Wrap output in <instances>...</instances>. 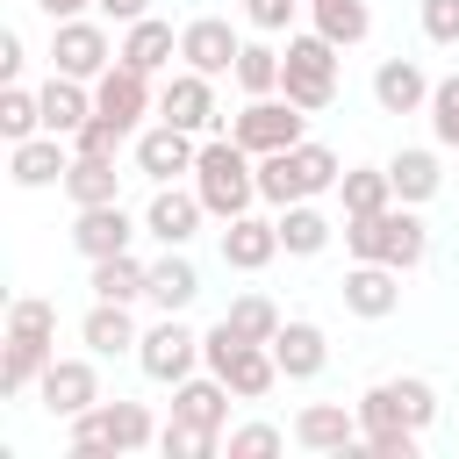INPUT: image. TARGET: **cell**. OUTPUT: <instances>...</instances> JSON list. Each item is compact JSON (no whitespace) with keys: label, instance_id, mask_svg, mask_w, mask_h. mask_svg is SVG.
<instances>
[{"label":"cell","instance_id":"obj_1","mask_svg":"<svg viewBox=\"0 0 459 459\" xmlns=\"http://www.w3.org/2000/svg\"><path fill=\"white\" fill-rule=\"evenodd\" d=\"M337 179H344V165H337V151L316 143V136L258 158V201H273V208H287V201H323V194H337Z\"/></svg>","mask_w":459,"mask_h":459},{"label":"cell","instance_id":"obj_2","mask_svg":"<svg viewBox=\"0 0 459 459\" xmlns=\"http://www.w3.org/2000/svg\"><path fill=\"white\" fill-rule=\"evenodd\" d=\"M194 194L208 201V215L215 222H230V215H244V208H258V158L222 129V136H208L201 143V158H194Z\"/></svg>","mask_w":459,"mask_h":459},{"label":"cell","instance_id":"obj_3","mask_svg":"<svg viewBox=\"0 0 459 459\" xmlns=\"http://www.w3.org/2000/svg\"><path fill=\"white\" fill-rule=\"evenodd\" d=\"M344 251L409 273V265L430 258V222H423L409 201H394V208H380V215H344Z\"/></svg>","mask_w":459,"mask_h":459},{"label":"cell","instance_id":"obj_4","mask_svg":"<svg viewBox=\"0 0 459 459\" xmlns=\"http://www.w3.org/2000/svg\"><path fill=\"white\" fill-rule=\"evenodd\" d=\"M158 445V423H151V409L143 402H93L86 416H72V437H65V452L72 459H129V452H151Z\"/></svg>","mask_w":459,"mask_h":459},{"label":"cell","instance_id":"obj_5","mask_svg":"<svg viewBox=\"0 0 459 459\" xmlns=\"http://www.w3.org/2000/svg\"><path fill=\"white\" fill-rule=\"evenodd\" d=\"M280 93H287L294 108H308V115H323V108L337 100V43H330L323 29L287 36V72H280Z\"/></svg>","mask_w":459,"mask_h":459},{"label":"cell","instance_id":"obj_6","mask_svg":"<svg viewBox=\"0 0 459 459\" xmlns=\"http://www.w3.org/2000/svg\"><path fill=\"white\" fill-rule=\"evenodd\" d=\"M359 423H366V430H430V423H437V387L416 380V373L373 380V387L359 394Z\"/></svg>","mask_w":459,"mask_h":459},{"label":"cell","instance_id":"obj_7","mask_svg":"<svg viewBox=\"0 0 459 459\" xmlns=\"http://www.w3.org/2000/svg\"><path fill=\"white\" fill-rule=\"evenodd\" d=\"M230 136H237L251 158L287 151V143H301V136H308V108H294L287 93H251V100L230 115Z\"/></svg>","mask_w":459,"mask_h":459},{"label":"cell","instance_id":"obj_8","mask_svg":"<svg viewBox=\"0 0 459 459\" xmlns=\"http://www.w3.org/2000/svg\"><path fill=\"white\" fill-rule=\"evenodd\" d=\"M136 366H143V380L179 387L186 373H201V366H208V359H201V330H194L186 316H158V323L143 330V344H136Z\"/></svg>","mask_w":459,"mask_h":459},{"label":"cell","instance_id":"obj_9","mask_svg":"<svg viewBox=\"0 0 459 459\" xmlns=\"http://www.w3.org/2000/svg\"><path fill=\"white\" fill-rule=\"evenodd\" d=\"M115 50H122V43H108V29L86 22V14L50 22V72H65V79H86V86H93V79L115 65Z\"/></svg>","mask_w":459,"mask_h":459},{"label":"cell","instance_id":"obj_10","mask_svg":"<svg viewBox=\"0 0 459 459\" xmlns=\"http://www.w3.org/2000/svg\"><path fill=\"white\" fill-rule=\"evenodd\" d=\"M294 445H301V452H323V459L366 452V423H359V402H308V409L294 416Z\"/></svg>","mask_w":459,"mask_h":459},{"label":"cell","instance_id":"obj_11","mask_svg":"<svg viewBox=\"0 0 459 459\" xmlns=\"http://www.w3.org/2000/svg\"><path fill=\"white\" fill-rule=\"evenodd\" d=\"M129 158H136V172H143L151 186H172V179H186V172H194L201 143H194V129H179V122H151V129H136Z\"/></svg>","mask_w":459,"mask_h":459},{"label":"cell","instance_id":"obj_12","mask_svg":"<svg viewBox=\"0 0 459 459\" xmlns=\"http://www.w3.org/2000/svg\"><path fill=\"white\" fill-rule=\"evenodd\" d=\"M158 108V93H151V72H136V65H108L100 79H93V115H108V122H122L129 136L143 129V115Z\"/></svg>","mask_w":459,"mask_h":459},{"label":"cell","instance_id":"obj_13","mask_svg":"<svg viewBox=\"0 0 459 459\" xmlns=\"http://www.w3.org/2000/svg\"><path fill=\"white\" fill-rule=\"evenodd\" d=\"M201 222H208V201H201L194 186H179V179L143 201V237H158V244H172V251H186V244L201 237Z\"/></svg>","mask_w":459,"mask_h":459},{"label":"cell","instance_id":"obj_14","mask_svg":"<svg viewBox=\"0 0 459 459\" xmlns=\"http://www.w3.org/2000/svg\"><path fill=\"white\" fill-rule=\"evenodd\" d=\"M158 122H179V129H194V136H208L215 122H222V108H215V79L208 72H172L165 86H158Z\"/></svg>","mask_w":459,"mask_h":459},{"label":"cell","instance_id":"obj_15","mask_svg":"<svg viewBox=\"0 0 459 459\" xmlns=\"http://www.w3.org/2000/svg\"><path fill=\"white\" fill-rule=\"evenodd\" d=\"M237 50H244V36H237L222 14H194V22L179 29V65H186V72L222 79V72H237Z\"/></svg>","mask_w":459,"mask_h":459},{"label":"cell","instance_id":"obj_16","mask_svg":"<svg viewBox=\"0 0 459 459\" xmlns=\"http://www.w3.org/2000/svg\"><path fill=\"white\" fill-rule=\"evenodd\" d=\"M344 308L359 316V323H387L394 308H402V273L394 265H380V258H351V273H344Z\"/></svg>","mask_w":459,"mask_h":459},{"label":"cell","instance_id":"obj_17","mask_svg":"<svg viewBox=\"0 0 459 459\" xmlns=\"http://www.w3.org/2000/svg\"><path fill=\"white\" fill-rule=\"evenodd\" d=\"M280 258V215H230L222 222V265L230 273H265Z\"/></svg>","mask_w":459,"mask_h":459},{"label":"cell","instance_id":"obj_18","mask_svg":"<svg viewBox=\"0 0 459 459\" xmlns=\"http://www.w3.org/2000/svg\"><path fill=\"white\" fill-rule=\"evenodd\" d=\"M36 394H43V409L50 416H86L93 402H100V373H93V359H50L43 366V380H36Z\"/></svg>","mask_w":459,"mask_h":459},{"label":"cell","instance_id":"obj_19","mask_svg":"<svg viewBox=\"0 0 459 459\" xmlns=\"http://www.w3.org/2000/svg\"><path fill=\"white\" fill-rule=\"evenodd\" d=\"M136 230H143V222H136L122 201H100V208H79V215H72V251L93 265V258H108V251H129Z\"/></svg>","mask_w":459,"mask_h":459},{"label":"cell","instance_id":"obj_20","mask_svg":"<svg viewBox=\"0 0 459 459\" xmlns=\"http://www.w3.org/2000/svg\"><path fill=\"white\" fill-rule=\"evenodd\" d=\"M430 72L416 65V57H380L373 65V100H380V115H423L430 108Z\"/></svg>","mask_w":459,"mask_h":459},{"label":"cell","instance_id":"obj_21","mask_svg":"<svg viewBox=\"0 0 459 459\" xmlns=\"http://www.w3.org/2000/svg\"><path fill=\"white\" fill-rule=\"evenodd\" d=\"M72 172V136H29V143H7V179L14 186H65Z\"/></svg>","mask_w":459,"mask_h":459},{"label":"cell","instance_id":"obj_22","mask_svg":"<svg viewBox=\"0 0 459 459\" xmlns=\"http://www.w3.org/2000/svg\"><path fill=\"white\" fill-rule=\"evenodd\" d=\"M273 359H280V380H316V373L330 366V337H323V323L287 316L280 337H273Z\"/></svg>","mask_w":459,"mask_h":459},{"label":"cell","instance_id":"obj_23","mask_svg":"<svg viewBox=\"0 0 459 459\" xmlns=\"http://www.w3.org/2000/svg\"><path fill=\"white\" fill-rule=\"evenodd\" d=\"M230 402H237V387L222 373H186L172 387V416L179 423H201V430H230Z\"/></svg>","mask_w":459,"mask_h":459},{"label":"cell","instance_id":"obj_24","mask_svg":"<svg viewBox=\"0 0 459 459\" xmlns=\"http://www.w3.org/2000/svg\"><path fill=\"white\" fill-rule=\"evenodd\" d=\"M194 294H201V273H194V258L165 244V258H151V287H143V301H151L158 316H186V308H194Z\"/></svg>","mask_w":459,"mask_h":459},{"label":"cell","instance_id":"obj_25","mask_svg":"<svg viewBox=\"0 0 459 459\" xmlns=\"http://www.w3.org/2000/svg\"><path fill=\"white\" fill-rule=\"evenodd\" d=\"M79 337H86V351H93V359H122V351H136V344H143V330H136L129 301H93V308H86V323H79Z\"/></svg>","mask_w":459,"mask_h":459},{"label":"cell","instance_id":"obj_26","mask_svg":"<svg viewBox=\"0 0 459 459\" xmlns=\"http://www.w3.org/2000/svg\"><path fill=\"white\" fill-rule=\"evenodd\" d=\"M115 57L158 79V72L179 57V29H172V22H158V14H143V22H129V29H122V50H115Z\"/></svg>","mask_w":459,"mask_h":459},{"label":"cell","instance_id":"obj_27","mask_svg":"<svg viewBox=\"0 0 459 459\" xmlns=\"http://www.w3.org/2000/svg\"><path fill=\"white\" fill-rule=\"evenodd\" d=\"M36 93H43V129H50V136H79V122H93V86H86V79L50 72Z\"/></svg>","mask_w":459,"mask_h":459},{"label":"cell","instance_id":"obj_28","mask_svg":"<svg viewBox=\"0 0 459 459\" xmlns=\"http://www.w3.org/2000/svg\"><path fill=\"white\" fill-rule=\"evenodd\" d=\"M387 179H394V201L423 208V201H437V186H445V165H437V151L409 143V151H394V158H387Z\"/></svg>","mask_w":459,"mask_h":459},{"label":"cell","instance_id":"obj_29","mask_svg":"<svg viewBox=\"0 0 459 459\" xmlns=\"http://www.w3.org/2000/svg\"><path fill=\"white\" fill-rule=\"evenodd\" d=\"M86 287H93V301H143V287H151V265H143L136 251H108V258H93Z\"/></svg>","mask_w":459,"mask_h":459},{"label":"cell","instance_id":"obj_30","mask_svg":"<svg viewBox=\"0 0 459 459\" xmlns=\"http://www.w3.org/2000/svg\"><path fill=\"white\" fill-rule=\"evenodd\" d=\"M330 237H337V222H330L316 201H287V208H280V251H287V258H316Z\"/></svg>","mask_w":459,"mask_h":459},{"label":"cell","instance_id":"obj_31","mask_svg":"<svg viewBox=\"0 0 459 459\" xmlns=\"http://www.w3.org/2000/svg\"><path fill=\"white\" fill-rule=\"evenodd\" d=\"M337 208H344V215H380V208H394V179H387V165H344V179H337Z\"/></svg>","mask_w":459,"mask_h":459},{"label":"cell","instance_id":"obj_32","mask_svg":"<svg viewBox=\"0 0 459 459\" xmlns=\"http://www.w3.org/2000/svg\"><path fill=\"white\" fill-rule=\"evenodd\" d=\"M308 29H323L337 50H351L373 36V7L366 0H308Z\"/></svg>","mask_w":459,"mask_h":459},{"label":"cell","instance_id":"obj_33","mask_svg":"<svg viewBox=\"0 0 459 459\" xmlns=\"http://www.w3.org/2000/svg\"><path fill=\"white\" fill-rule=\"evenodd\" d=\"M65 201H72V208L122 201V172H115V158H72V172H65Z\"/></svg>","mask_w":459,"mask_h":459},{"label":"cell","instance_id":"obj_34","mask_svg":"<svg viewBox=\"0 0 459 459\" xmlns=\"http://www.w3.org/2000/svg\"><path fill=\"white\" fill-rule=\"evenodd\" d=\"M280 72H287V50H273V43H244L230 79H237L244 93H280Z\"/></svg>","mask_w":459,"mask_h":459},{"label":"cell","instance_id":"obj_35","mask_svg":"<svg viewBox=\"0 0 459 459\" xmlns=\"http://www.w3.org/2000/svg\"><path fill=\"white\" fill-rule=\"evenodd\" d=\"M0 136H7V143H29V136H43V93H29V86H7V93H0Z\"/></svg>","mask_w":459,"mask_h":459},{"label":"cell","instance_id":"obj_36","mask_svg":"<svg viewBox=\"0 0 459 459\" xmlns=\"http://www.w3.org/2000/svg\"><path fill=\"white\" fill-rule=\"evenodd\" d=\"M50 337H57V308L43 294H22L7 308V344H50Z\"/></svg>","mask_w":459,"mask_h":459},{"label":"cell","instance_id":"obj_37","mask_svg":"<svg viewBox=\"0 0 459 459\" xmlns=\"http://www.w3.org/2000/svg\"><path fill=\"white\" fill-rule=\"evenodd\" d=\"M222 316H230V323H237V330H244L251 344H273V337H280V323H287V316L273 308V294H237V301H230Z\"/></svg>","mask_w":459,"mask_h":459},{"label":"cell","instance_id":"obj_38","mask_svg":"<svg viewBox=\"0 0 459 459\" xmlns=\"http://www.w3.org/2000/svg\"><path fill=\"white\" fill-rule=\"evenodd\" d=\"M50 359H57L50 344H7V359H0V394H29Z\"/></svg>","mask_w":459,"mask_h":459},{"label":"cell","instance_id":"obj_39","mask_svg":"<svg viewBox=\"0 0 459 459\" xmlns=\"http://www.w3.org/2000/svg\"><path fill=\"white\" fill-rule=\"evenodd\" d=\"M222 437H230V430H201V423H179V416H172V423L158 430V452H165V459H215Z\"/></svg>","mask_w":459,"mask_h":459},{"label":"cell","instance_id":"obj_40","mask_svg":"<svg viewBox=\"0 0 459 459\" xmlns=\"http://www.w3.org/2000/svg\"><path fill=\"white\" fill-rule=\"evenodd\" d=\"M136 136L122 129V122H108V115H93V122H79V136H72V158H122Z\"/></svg>","mask_w":459,"mask_h":459},{"label":"cell","instance_id":"obj_41","mask_svg":"<svg viewBox=\"0 0 459 459\" xmlns=\"http://www.w3.org/2000/svg\"><path fill=\"white\" fill-rule=\"evenodd\" d=\"M423 115H430V136H437L445 151H459V72H445V79L430 86V108H423Z\"/></svg>","mask_w":459,"mask_h":459},{"label":"cell","instance_id":"obj_42","mask_svg":"<svg viewBox=\"0 0 459 459\" xmlns=\"http://www.w3.org/2000/svg\"><path fill=\"white\" fill-rule=\"evenodd\" d=\"M280 445H287L280 423H237V430H230V459H265V452H280Z\"/></svg>","mask_w":459,"mask_h":459},{"label":"cell","instance_id":"obj_43","mask_svg":"<svg viewBox=\"0 0 459 459\" xmlns=\"http://www.w3.org/2000/svg\"><path fill=\"white\" fill-rule=\"evenodd\" d=\"M416 22L430 43H459V0H416Z\"/></svg>","mask_w":459,"mask_h":459},{"label":"cell","instance_id":"obj_44","mask_svg":"<svg viewBox=\"0 0 459 459\" xmlns=\"http://www.w3.org/2000/svg\"><path fill=\"white\" fill-rule=\"evenodd\" d=\"M366 452L373 459H416L423 452V430H366Z\"/></svg>","mask_w":459,"mask_h":459},{"label":"cell","instance_id":"obj_45","mask_svg":"<svg viewBox=\"0 0 459 459\" xmlns=\"http://www.w3.org/2000/svg\"><path fill=\"white\" fill-rule=\"evenodd\" d=\"M294 7H301V0H244V22H251L258 36H280V29L294 22Z\"/></svg>","mask_w":459,"mask_h":459},{"label":"cell","instance_id":"obj_46","mask_svg":"<svg viewBox=\"0 0 459 459\" xmlns=\"http://www.w3.org/2000/svg\"><path fill=\"white\" fill-rule=\"evenodd\" d=\"M22 65H29V57H22V36H14V29H0V79L14 86V79H22Z\"/></svg>","mask_w":459,"mask_h":459},{"label":"cell","instance_id":"obj_47","mask_svg":"<svg viewBox=\"0 0 459 459\" xmlns=\"http://www.w3.org/2000/svg\"><path fill=\"white\" fill-rule=\"evenodd\" d=\"M93 7H100V22H122V29L151 14V0H93Z\"/></svg>","mask_w":459,"mask_h":459},{"label":"cell","instance_id":"obj_48","mask_svg":"<svg viewBox=\"0 0 459 459\" xmlns=\"http://www.w3.org/2000/svg\"><path fill=\"white\" fill-rule=\"evenodd\" d=\"M36 7H43V14H50V22H72V14H86V7H93V0H36Z\"/></svg>","mask_w":459,"mask_h":459},{"label":"cell","instance_id":"obj_49","mask_svg":"<svg viewBox=\"0 0 459 459\" xmlns=\"http://www.w3.org/2000/svg\"><path fill=\"white\" fill-rule=\"evenodd\" d=\"M301 7H308V0H301Z\"/></svg>","mask_w":459,"mask_h":459}]
</instances>
